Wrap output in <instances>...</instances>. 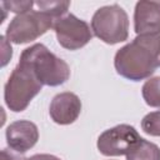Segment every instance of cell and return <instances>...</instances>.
<instances>
[{"label": "cell", "instance_id": "8fae6325", "mask_svg": "<svg viewBox=\"0 0 160 160\" xmlns=\"http://www.w3.org/2000/svg\"><path fill=\"white\" fill-rule=\"evenodd\" d=\"M126 160H160V148L141 138L138 145L126 155Z\"/></svg>", "mask_w": 160, "mask_h": 160}, {"label": "cell", "instance_id": "52a82bcc", "mask_svg": "<svg viewBox=\"0 0 160 160\" xmlns=\"http://www.w3.org/2000/svg\"><path fill=\"white\" fill-rule=\"evenodd\" d=\"M58 42L68 50H79L84 48L92 39V30L90 25L76 18L74 14H66L65 16L55 20L52 26Z\"/></svg>", "mask_w": 160, "mask_h": 160}, {"label": "cell", "instance_id": "5bb4252c", "mask_svg": "<svg viewBox=\"0 0 160 160\" xmlns=\"http://www.w3.org/2000/svg\"><path fill=\"white\" fill-rule=\"evenodd\" d=\"M141 129L150 136H160V110L146 114L141 120Z\"/></svg>", "mask_w": 160, "mask_h": 160}, {"label": "cell", "instance_id": "ba28073f", "mask_svg": "<svg viewBox=\"0 0 160 160\" xmlns=\"http://www.w3.org/2000/svg\"><path fill=\"white\" fill-rule=\"evenodd\" d=\"M8 146L18 154L29 151L39 140V129L30 120H16L5 131Z\"/></svg>", "mask_w": 160, "mask_h": 160}, {"label": "cell", "instance_id": "9a60e30c", "mask_svg": "<svg viewBox=\"0 0 160 160\" xmlns=\"http://www.w3.org/2000/svg\"><path fill=\"white\" fill-rule=\"evenodd\" d=\"M1 6L5 8V10L12 11L16 15L19 14H24L28 12L30 10H32V6H35V2L31 0H26V1H2Z\"/></svg>", "mask_w": 160, "mask_h": 160}, {"label": "cell", "instance_id": "3957f363", "mask_svg": "<svg viewBox=\"0 0 160 160\" xmlns=\"http://www.w3.org/2000/svg\"><path fill=\"white\" fill-rule=\"evenodd\" d=\"M41 89L42 84L35 78L31 70L18 64L4 86L5 104L11 111L21 112L29 106L30 101L41 91Z\"/></svg>", "mask_w": 160, "mask_h": 160}, {"label": "cell", "instance_id": "e0dca14e", "mask_svg": "<svg viewBox=\"0 0 160 160\" xmlns=\"http://www.w3.org/2000/svg\"><path fill=\"white\" fill-rule=\"evenodd\" d=\"M1 160H26V159L21 155H16V154L9 151L8 149H2L1 150Z\"/></svg>", "mask_w": 160, "mask_h": 160}, {"label": "cell", "instance_id": "2e32d148", "mask_svg": "<svg viewBox=\"0 0 160 160\" xmlns=\"http://www.w3.org/2000/svg\"><path fill=\"white\" fill-rule=\"evenodd\" d=\"M0 40H1V44H2V48H4V51H2V62H1V66H5L9 60L11 59L12 56V49L10 46V44L8 42L9 40L6 39V36H0Z\"/></svg>", "mask_w": 160, "mask_h": 160}, {"label": "cell", "instance_id": "ac0fdd59", "mask_svg": "<svg viewBox=\"0 0 160 160\" xmlns=\"http://www.w3.org/2000/svg\"><path fill=\"white\" fill-rule=\"evenodd\" d=\"M26 160H60V159L51 154H35V155L28 158Z\"/></svg>", "mask_w": 160, "mask_h": 160}, {"label": "cell", "instance_id": "277c9868", "mask_svg": "<svg viewBox=\"0 0 160 160\" xmlns=\"http://www.w3.org/2000/svg\"><path fill=\"white\" fill-rule=\"evenodd\" d=\"M92 34L109 45L126 41L129 38V16L118 4L99 8L91 18Z\"/></svg>", "mask_w": 160, "mask_h": 160}, {"label": "cell", "instance_id": "9c48e42d", "mask_svg": "<svg viewBox=\"0 0 160 160\" xmlns=\"http://www.w3.org/2000/svg\"><path fill=\"white\" fill-rule=\"evenodd\" d=\"M81 112L80 98L71 92L64 91L55 95L50 102L49 114L54 122L59 125H70L78 120Z\"/></svg>", "mask_w": 160, "mask_h": 160}, {"label": "cell", "instance_id": "8992f818", "mask_svg": "<svg viewBox=\"0 0 160 160\" xmlns=\"http://www.w3.org/2000/svg\"><path fill=\"white\" fill-rule=\"evenodd\" d=\"M141 140L136 129L128 124H120L110 128L98 138V150L105 156L128 155Z\"/></svg>", "mask_w": 160, "mask_h": 160}, {"label": "cell", "instance_id": "6da1fadb", "mask_svg": "<svg viewBox=\"0 0 160 160\" xmlns=\"http://www.w3.org/2000/svg\"><path fill=\"white\" fill-rule=\"evenodd\" d=\"M116 72L131 81L149 79L160 66V34L138 35L114 56Z\"/></svg>", "mask_w": 160, "mask_h": 160}, {"label": "cell", "instance_id": "5b68a950", "mask_svg": "<svg viewBox=\"0 0 160 160\" xmlns=\"http://www.w3.org/2000/svg\"><path fill=\"white\" fill-rule=\"evenodd\" d=\"M55 20L40 10H30L14 16L6 29V39L14 44H28L54 26Z\"/></svg>", "mask_w": 160, "mask_h": 160}, {"label": "cell", "instance_id": "30bf717a", "mask_svg": "<svg viewBox=\"0 0 160 160\" xmlns=\"http://www.w3.org/2000/svg\"><path fill=\"white\" fill-rule=\"evenodd\" d=\"M134 31L136 35L160 34V1L140 0L134 10Z\"/></svg>", "mask_w": 160, "mask_h": 160}, {"label": "cell", "instance_id": "7c38bea8", "mask_svg": "<svg viewBox=\"0 0 160 160\" xmlns=\"http://www.w3.org/2000/svg\"><path fill=\"white\" fill-rule=\"evenodd\" d=\"M141 94L146 105L160 109V76L149 78L141 88Z\"/></svg>", "mask_w": 160, "mask_h": 160}, {"label": "cell", "instance_id": "7a4b0ae2", "mask_svg": "<svg viewBox=\"0 0 160 160\" xmlns=\"http://www.w3.org/2000/svg\"><path fill=\"white\" fill-rule=\"evenodd\" d=\"M19 64L30 69L35 78L46 86L62 85L70 78L68 62L58 58L41 42L24 49Z\"/></svg>", "mask_w": 160, "mask_h": 160}, {"label": "cell", "instance_id": "4fadbf2b", "mask_svg": "<svg viewBox=\"0 0 160 160\" xmlns=\"http://www.w3.org/2000/svg\"><path fill=\"white\" fill-rule=\"evenodd\" d=\"M70 4V1H35V6L38 8V10L48 14L54 20L65 16L68 14Z\"/></svg>", "mask_w": 160, "mask_h": 160}]
</instances>
